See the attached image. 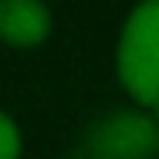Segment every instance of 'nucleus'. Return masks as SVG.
Wrapping results in <instances>:
<instances>
[{
	"mask_svg": "<svg viewBox=\"0 0 159 159\" xmlns=\"http://www.w3.org/2000/svg\"><path fill=\"white\" fill-rule=\"evenodd\" d=\"M117 78L133 101L159 111V0L127 16L117 39Z\"/></svg>",
	"mask_w": 159,
	"mask_h": 159,
	"instance_id": "nucleus-1",
	"label": "nucleus"
},
{
	"mask_svg": "<svg viewBox=\"0 0 159 159\" xmlns=\"http://www.w3.org/2000/svg\"><path fill=\"white\" fill-rule=\"evenodd\" d=\"M91 159H153L159 153V124L143 114H114L88 130Z\"/></svg>",
	"mask_w": 159,
	"mask_h": 159,
	"instance_id": "nucleus-2",
	"label": "nucleus"
},
{
	"mask_svg": "<svg viewBox=\"0 0 159 159\" xmlns=\"http://www.w3.org/2000/svg\"><path fill=\"white\" fill-rule=\"evenodd\" d=\"M52 33V13L39 0H0V39L33 49Z\"/></svg>",
	"mask_w": 159,
	"mask_h": 159,
	"instance_id": "nucleus-3",
	"label": "nucleus"
},
{
	"mask_svg": "<svg viewBox=\"0 0 159 159\" xmlns=\"http://www.w3.org/2000/svg\"><path fill=\"white\" fill-rule=\"evenodd\" d=\"M20 153H23L20 127L13 124V117H7L0 111V159H20Z\"/></svg>",
	"mask_w": 159,
	"mask_h": 159,
	"instance_id": "nucleus-4",
	"label": "nucleus"
}]
</instances>
